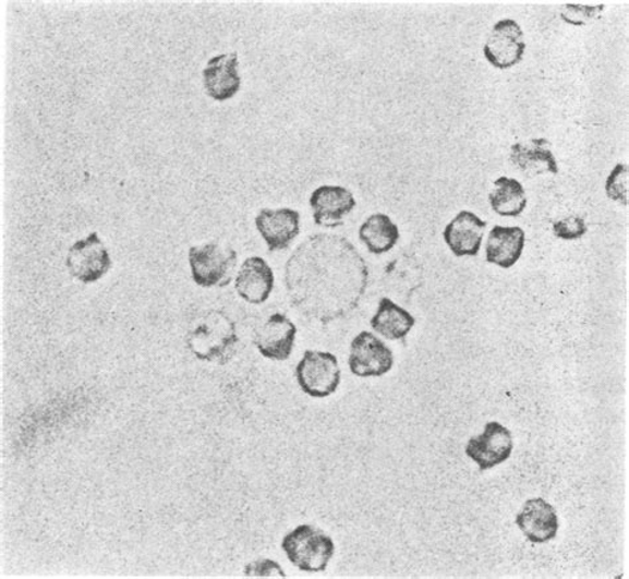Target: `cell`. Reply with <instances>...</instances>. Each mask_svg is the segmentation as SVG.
<instances>
[{
	"mask_svg": "<svg viewBox=\"0 0 629 579\" xmlns=\"http://www.w3.org/2000/svg\"><path fill=\"white\" fill-rule=\"evenodd\" d=\"M368 279L362 254L341 236H311L286 265L292 306L322 325L351 314L362 302Z\"/></svg>",
	"mask_w": 629,
	"mask_h": 579,
	"instance_id": "obj_1",
	"label": "cell"
},
{
	"mask_svg": "<svg viewBox=\"0 0 629 579\" xmlns=\"http://www.w3.org/2000/svg\"><path fill=\"white\" fill-rule=\"evenodd\" d=\"M238 341L235 323L223 311L210 310L192 322L186 334L189 351L199 361L228 364Z\"/></svg>",
	"mask_w": 629,
	"mask_h": 579,
	"instance_id": "obj_2",
	"label": "cell"
},
{
	"mask_svg": "<svg viewBox=\"0 0 629 579\" xmlns=\"http://www.w3.org/2000/svg\"><path fill=\"white\" fill-rule=\"evenodd\" d=\"M282 548L295 568L307 572L325 571L335 554L332 539L311 523H303L286 534Z\"/></svg>",
	"mask_w": 629,
	"mask_h": 579,
	"instance_id": "obj_3",
	"label": "cell"
},
{
	"mask_svg": "<svg viewBox=\"0 0 629 579\" xmlns=\"http://www.w3.org/2000/svg\"><path fill=\"white\" fill-rule=\"evenodd\" d=\"M237 261L235 250L221 243H207L189 250L193 280L201 288H226L233 279Z\"/></svg>",
	"mask_w": 629,
	"mask_h": 579,
	"instance_id": "obj_4",
	"label": "cell"
},
{
	"mask_svg": "<svg viewBox=\"0 0 629 579\" xmlns=\"http://www.w3.org/2000/svg\"><path fill=\"white\" fill-rule=\"evenodd\" d=\"M299 387L311 398H328L339 388L341 370L331 352L307 350L297 365Z\"/></svg>",
	"mask_w": 629,
	"mask_h": 579,
	"instance_id": "obj_5",
	"label": "cell"
},
{
	"mask_svg": "<svg viewBox=\"0 0 629 579\" xmlns=\"http://www.w3.org/2000/svg\"><path fill=\"white\" fill-rule=\"evenodd\" d=\"M348 364L353 375L378 377L394 369L395 358L392 350L382 339L372 333L362 331L352 340Z\"/></svg>",
	"mask_w": 629,
	"mask_h": 579,
	"instance_id": "obj_6",
	"label": "cell"
},
{
	"mask_svg": "<svg viewBox=\"0 0 629 579\" xmlns=\"http://www.w3.org/2000/svg\"><path fill=\"white\" fill-rule=\"evenodd\" d=\"M524 51L527 43L516 21L503 20L494 24L484 47L488 63L498 70H509L522 62Z\"/></svg>",
	"mask_w": 629,
	"mask_h": 579,
	"instance_id": "obj_7",
	"label": "cell"
},
{
	"mask_svg": "<svg viewBox=\"0 0 629 579\" xmlns=\"http://www.w3.org/2000/svg\"><path fill=\"white\" fill-rule=\"evenodd\" d=\"M66 267L71 276L81 282L94 284L111 269L112 261L99 236L90 233L87 239L72 245L66 257Z\"/></svg>",
	"mask_w": 629,
	"mask_h": 579,
	"instance_id": "obj_8",
	"label": "cell"
},
{
	"mask_svg": "<svg viewBox=\"0 0 629 579\" xmlns=\"http://www.w3.org/2000/svg\"><path fill=\"white\" fill-rule=\"evenodd\" d=\"M515 448L511 432L505 425L491 422L481 435L470 438L465 454L477 462L480 471H488L510 459Z\"/></svg>",
	"mask_w": 629,
	"mask_h": 579,
	"instance_id": "obj_9",
	"label": "cell"
},
{
	"mask_svg": "<svg viewBox=\"0 0 629 579\" xmlns=\"http://www.w3.org/2000/svg\"><path fill=\"white\" fill-rule=\"evenodd\" d=\"M297 333L294 323L286 315L277 313L256 328L253 341L265 358L285 362L294 350Z\"/></svg>",
	"mask_w": 629,
	"mask_h": 579,
	"instance_id": "obj_10",
	"label": "cell"
},
{
	"mask_svg": "<svg viewBox=\"0 0 629 579\" xmlns=\"http://www.w3.org/2000/svg\"><path fill=\"white\" fill-rule=\"evenodd\" d=\"M516 523L533 544H547L557 538L559 518L557 510L545 498H531L517 515Z\"/></svg>",
	"mask_w": 629,
	"mask_h": 579,
	"instance_id": "obj_11",
	"label": "cell"
},
{
	"mask_svg": "<svg viewBox=\"0 0 629 579\" xmlns=\"http://www.w3.org/2000/svg\"><path fill=\"white\" fill-rule=\"evenodd\" d=\"M310 205L317 227L338 228L344 224L343 218L355 209L356 200L347 188L323 185L313 193Z\"/></svg>",
	"mask_w": 629,
	"mask_h": 579,
	"instance_id": "obj_12",
	"label": "cell"
},
{
	"mask_svg": "<svg viewBox=\"0 0 629 579\" xmlns=\"http://www.w3.org/2000/svg\"><path fill=\"white\" fill-rule=\"evenodd\" d=\"M256 229L267 243L268 252L290 248L301 233V215L292 209H264L255 218Z\"/></svg>",
	"mask_w": 629,
	"mask_h": 579,
	"instance_id": "obj_13",
	"label": "cell"
},
{
	"mask_svg": "<svg viewBox=\"0 0 629 579\" xmlns=\"http://www.w3.org/2000/svg\"><path fill=\"white\" fill-rule=\"evenodd\" d=\"M487 224L469 210H462L445 228L444 241L456 257H475L484 240Z\"/></svg>",
	"mask_w": 629,
	"mask_h": 579,
	"instance_id": "obj_14",
	"label": "cell"
},
{
	"mask_svg": "<svg viewBox=\"0 0 629 579\" xmlns=\"http://www.w3.org/2000/svg\"><path fill=\"white\" fill-rule=\"evenodd\" d=\"M238 55L223 53L214 57L204 70V85L207 96L216 101H226L234 97L241 88L238 72Z\"/></svg>",
	"mask_w": 629,
	"mask_h": 579,
	"instance_id": "obj_15",
	"label": "cell"
},
{
	"mask_svg": "<svg viewBox=\"0 0 629 579\" xmlns=\"http://www.w3.org/2000/svg\"><path fill=\"white\" fill-rule=\"evenodd\" d=\"M510 162L523 174H558L559 167L547 138H531L511 146Z\"/></svg>",
	"mask_w": 629,
	"mask_h": 579,
	"instance_id": "obj_16",
	"label": "cell"
},
{
	"mask_svg": "<svg viewBox=\"0 0 629 579\" xmlns=\"http://www.w3.org/2000/svg\"><path fill=\"white\" fill-rule=\"evenodd\" d=\"M274 289V273L265 260L247 258L243 262L235 279V290L243 301L262 304Z\"/></svg>",
	"mask_w": 629,
	"mask_h": 579,
	"instance_id": "obj_17",
	"label": "cell"
},
{
	"mask_svg": "<svg viewBox=\"0 0 629 579\" xmlns=\"http://www.w3.org/2000/svg\"><path fill=\"white\" fill-rule=\"evenodd\" d=\"M527 234L518 227H494L486 242V261L511 269L522 257Z\"/></svg>",
	"mask_w": 629,
	"mask_h": 579,
	"instance_id": "obj_18",
	"label": "cell"
},
{
	"mask_svg": "<svg viewBox=\"0 0 629 579\" xmlns=\"http://www.w3.org/2000/svg\"><path fill=\"white\" fill-rule=\"evenodd\" d=\"M416 325V319L406 309L396 304L389 298H382L374 318L371 319V327L389 340L406 341L407 335Z\"/></svg>",
	"mask_w": 629,
	"mask_h": 579,
	"instance_id": "obj_19",
	"label": "cell"
},
{
	"mask_svg": "<svg viewBox=\"0 0 629 579\" xmlns=\"http://www.w3.org/2000/svg\"><path fill=\"white\" fill-rule=\"evenodd\" d=\"M359 237L370 253L380 255L396 246L400 240V230L392 219L377 213L365 219L359 229Z\"/></svg>",
	"mask_w": 629,
	"mask_h": 579,
	"instance_id": "obj_20",
	"label": "cell"
},
{
	"mask_svg": "<svg viewBox=\"0 0 629 579\" xmlns=\"http://www.w3.org/2000/svg\"><path fill=\"white\" fill-rule=\"evenodd\" d=\"M488 203L500 217H519L527 209V192L518 180L499 177L488 194Z\"/></svg>",
	"mask_w": 629,
	"mask_h": 579,
	"instance_id": "obj_21",
	"label": "cell"
},
{
	"mask_svg": "<svg viewBox=\"0 0 629 579\" xmlns=\"http://www.w3.org/2000/svg\"><path fill=\"white\" fill-rule=\"evenodd\" d=\"M628 179L627 164H618L608 176L606 182L607 197L613 201H618L622 206H628Z\"/></svg>",
	"mask_w": 629,
	"mask_h": 579,
	"instance_id": "obj_22",
	"label": "cell"
},
{
	"mask_svg": "<svg viewBox=\"0 0 629 579\" xmlns=\"http://www.w3.org/2000/svg\"><path fill=\"white\" fill-rule=\"evenodd\" d=\"M604 5L564 4L560 8V17L571 26H585L590 21L600 16Z\"/></svg>",
	"mask_w": 629,
	"mask_h": 579,
	"instance_id": "obj_23",
	"label": "cell"
},
{
	"mask_svg": "<svg viewBox=\"0 0 629 579\" xmlns=\"http://www.w3.org/2000/svg\"><path fill=\"white\" fill-rule=\"evenodd\" d=\"M554 234L560 240L572 241L582 239L588 233V225L579 216H570L553 225Z\"/></svg>",
	"mask_w": 629,
	"mask_h": 579,
	"instance_id": "obj_24",
	"label": "cell"
},
{
	"mask_svg": "<svg viewBox=\"0 0 629 579\" xmlns=\"http://www.w3.org/2000/svg\"><path fill=\"white\" fill-rule=\"evenodd\" d=\"M244 576L253 578H286V572L273 559H259L246 565Z\"/></svg>",
	"mask_w": 629,
	"mask_h": 579,
	"instance_id": "obj_25",
	"label": "cell"
}]
</instances>
